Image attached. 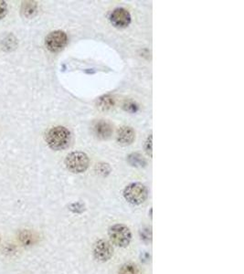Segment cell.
Wrapping results in <instances>:
<instances>
[{"label":"cell","mask_w":244,"mask_h":274,"mask_svg":"<svg viewBox=\"0 0 244 274\" xmlns=\"http://www.w3.org/2000/svg\"><path fill=\"white\" fill-rule=\"evenodd\" d=\"M67 43V34L63 30L52 31L45 38L47 49L51 52H59L62 51L66 46Z\"/></svg>","instance_id":"5b68a950"},{"label":"cell","mask_w":244,"mask_h":274,"mask_svg":"<svg viewBox=\"0 0 244 274\" xmlns=\"http://www.w3.org/2000/svg\"><path fill=\"white\" fill-rule=\"evenodd\" d=\"M38 5L34 1H24L22 5V11L27 17H33L37 13Z\"/></svg>","instance_id":"30bf717a"},{"label":"cell","mask_w":244,"mask_h":274,"mask_svg":"<svg viewBox=\"0 0 244 274\" xmlns=\"http://www.w3.org/2000/svg\"><path fill=\"white\" fill-rule=\"evenodd\" d=\"M119 274H141L138 267L133 263H127L121 267Z\"/></svg>","instance_id":"8fae6325"},{"label":"cell","mask_w":244,"mask_h":274,"mask_svg":"<svg viewBox=\"0 0 244 274\" xmlns=\"http://www.w3.org/2000/svg\"><path fill=\"white\" fill-rule=\"evenodd\" d=\"M146 151L148 153L149 156H152V136L148 137V141L146 143Z\"/></svg>","instance_id":"9a60e30c"},{"label":"cell","mask_w":244,"mask_h":274,"mask_svg":"<svg viewBox=\"0 0 244 274\" xmlns=\"http://www.w3.org/2000/svg\"><path fill=\"white\" fill-rule=\"evenodd\" d=\"M110 22L116 28H127L131 23L130 13L123 8L115 9L110 16Z\"/></svg>","instance_id":"52a82bcc"},{"label":"cell","mask_w":244,"mask_h":274,"mask_svg":"<svg viewBox=\"0 0 244 274\" xmlns=\"http://www.w3.org/2000/svg\"><path fill=\"white\" fill-rule=\"evenodd\" d=\"M64 162L68 170L72 173H83L89 166L88 156L83 152L70 153Z\"/></svg>","instance_id":"3957f363"},{"label":"cell","mask_w":244,"mask_h":274,"mask_svg":"<svg viewBox=\"0 0 244 274\" xmlns=\"http://www.w3.org/2000/svg\"><path fill=\"white\" fill-rule=\"evenodd\" d=\"M114 106V99L110 96L101 98L99 101V107L103 110H108Z\"/></svg>","instance_id":"7c38bea8"},{"label":"cell","mask_w":244,"mask_h":274,"mask_svg":"<svg viewBox=\"0 0 244 274\" xmlns=\"http://www.w3.org/2000/svg\"><path fill=\"white\" fill-rule=\"evenodd\" d=\"M7 14H8V5L3 0H0V19L4 18Z\"/></svg>","instance_id":"5bb4252c"},{"label":"cell","mask_w":244,"mask_h":274,"mask_svg":"<svg viewBox=\"0 0 244 274\" xmlns=\"http://www.w3.org/2000/svg\"><path fill=\"white\" fill-rule=\"evenodd\" d=\"M135 133L130 127H122L117 131L116 140L123 146H127L135 141Z\"/></svg>","instance_id":"ba28073f"},{"label":"cell","mask_w":244,"mask_h":274,"mask_svg":"<svg viewBox=\"0 0 244 274\" xmlns=\"http://www.w3.org/2000/svg\"><path fill=\"white\" fill-rule=\"evenodd\" d=\"M0 241H1V239H0Z\"/></svg>","instance_id":"2e32d148"},{"label":"cell","mask_w":244,"mask_h":274,"mask_svg":"<svg viewBox=\"0 0 244 274\" xmlns=\"http://www.w3.org/2000/svg\"><path fill=\"white\" fill-rule=\"evenodd\" d=\"M46 142L52 150H63L70 144L71 133L64 127H53L46 134Z\"/></svg>","instance_id":"6da1fadb"},{"label":"cell","mask_w":244,"mask_h":274,"mask_svg":"<svg viewBox=\"0 0 244 274\" xmlns=\"http://www.w3.org/2000/svg\"><path fill=\"white\" fill-rule=\"evenodd\" d=\"M109 237L113 244L121 248H126L130 244L132 234L127 226L123 224H116L110 228Z\"/></svg>","instance_id":"277c9868"},{"label":"cell","mask_w":244,"mask_h":274,"mask_svg":"<svg viewBox=\"0 0 244 274\" xmlns=\"http://www.w3.org/2000/svg\"><path fill=\"white\" fill-rule=\"evenodd\" d=\"M114 249L109 242L105 240L97 241L93 247V255L99 262H107L113 256Z\"/></svg>","instance_id":"8992f818"},{"label":"cell","mask_w":244,"mask_h":274,"mask_svg":"<svg viewBox=\"0 0 244 274\" xmlns=\"http://www.w3.org/2000/svg\"><path fill=\"white\" fill-rule=\"evenodd\" d=\"M93 131L97 137L101 139H107L113 134V127L109 122L104 120H100L95 122L93 127Z\"/></svg>","instance_id":"9c48e42d"},{"label":"cell","mask_w":244,"mask_h":274,"mask_svg":"<svg viewBox=\"0 0 244 274\" xmlns=\"http://www.w3.org/2000/svg\"><path fill=\"white\" fill-rule=\"evenodd\" d=\"M124 197L133 205H140L147 200L148 190L141 183H132L124 190Z\"/></svg>","instance_id":"7a4b0ae2"},{"label":"cell","mask_w":244,"mask_h":274,"mask_svg":"<svg viewBox=\"0 0 244 274\" xmlns=\"http://www.w3.org/2000/svg\"><path fill=\"white\" fill-rule=\"evenodd\" d=\"M19 240L22 243L26 245H30L35 241V237L29 231L22 232V235L19 236Z\"/></svg>","instance_id":"4fadbf2b"}]
</instances>
